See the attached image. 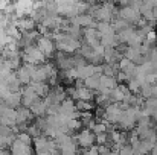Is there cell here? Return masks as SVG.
Masks as SVG:
<instances>
[{
    "mask_svg": "<svg viewBox=\"0 0 157 155\" xmlns=\"http://www.w3.org/2000/svg\"><path fill=\"white\" fill-rule=\"evenodd\" d=\"M117 15H119V18L125 20L128 24H137L139 20L142 18L140 12H139L137 9L131 8V6H122V8L117 11Z\"/></svg>",
    "mask_w": 157,
    "mask_h": 155,
    "instance_id": "1",
    "label": "cell"
},
{
    "mask_svg": "<svg viewBox=\"0 0 157 155\" xmlns=\"http://www.w3.org/2000/svg\"><path fill=\"white\" fill-rule=\"evenodd\" d=\"M122 117V109L117 103H110L107 105L104 109V120L102 122H107V123H111V125H116Z\"/></svg>",
    "mask_w": 157,
    "mask_h": 155,
    "instance_id": "2",
    "label": "cell"
},
{
    "mask_svg": "<svg viewBox=\"0 0 157 155\" xmlns=\"http://www.w3.org/2000/svg\"><path fill=\"white\" fill-rule=\"evenodd\" d=\"M76 143H78V146H81V148H90L93 143H95V134H93V131L92 129H89V128H86V129H82L78 135H76Z\"/></svg>",
    "mask_w": 157,
    "mask_h": 155,
    "instance_id": "3",
    "label": "cell"
},
{
    "mask_svg": "<svg viewBox=\"0 0 157 155\" xmlns=\"http://www.w3.org/2000/svg\"><path fill=\"white\" fill-rule=\"evenodd\" d=\"M117 81L114 76H107V75H101V81H99V93H107L111 94V90L116 88Z\"/></svg>",
    "mask_w": 157,
    "mask_h": 155,
    "instance_id": "4",
    "label": "cell"
},
{
    "mask_svg": "<svg viewBox=\"0 0 157 155\" xmlns=\"http://www.w3.org/2000/svg\"><path fill=\"white\" fill-rule=\"evenodd\" d=\"M154 146H156V143H154V142H150V140H139L137 143L131 145L134 155H147V154H150V151H151Z\"/></svg>",
    "mask_w": 157,
    "mask_h": 155,
    "instance_id": "5",
    "label": "cell"
},
{
    "mask_svg": "<svg viewBox=\"0 0 157 155\" xmlns=\"http://www.w3.org/2000/svg\"><path fill=\"white\" fill-rule=\"evenodd\" d=\"M11 155H32L31 152V145H26L15 138L11 145Z\"/></svg>",
    "mask_w": 157,
    "mask_h": 155,
    "instance_id": "6",
    "label": "cell"
},
{
    "mask_svg": "<svg viewBox=\"0 0 157 155\" xmlns=\"http://www.w3.org/2000/svg\"><path fill=\"white\" fill-rule=\"evenodd\" d=\"M136 67H137V64H134L133 61H130L127 58H121V61L117 62V68L121 72H124L128 78H133L136 75Z\"/></svg>",
    "mask_w": 157,
    "mask_h": 155,
    "instance_id": "7",
    "label": "cell"
},
{
    "mask_svg": "<svg viewBox=\"0 0 157 155\" xmlns=\"http://www.w3.org/2000/svg\"><path fill=\"white\" fill-rule=\"evenodd\" d=\"M37 101H40V96L31 87H28L26 90H23V93H21V103H23V106L29 108L32 103H35Z\"/></svg>",
    "mask_w": 157,
    "mask_h": 155,
    "instance_id": "8",
    "label": "cell"
},
{
    "mask_svg": "<svg viewBox=\"0 0 157 155\" xmlns=\"http://www.w3.org/2000/svg\"><path fill=\"white\" fill-rule=\"evenodd\" d=\"M31 119H32V113H31L29 108L21 106V108H17V109H15V125L28 123Z\"/></svg>",
    "mask_w": 157,
    "mask_h": 155,
    "instance_id": "9",
    "label": "cell"
},
{
    "mask_svg": "<svg viewBox=\"0 0 157 155\" xmlns=\"http://www.w3.org/2000/svg\"><path fill=\"white\" fill-rule=\"evenodd\" d=\"M139 94H140L144 99L157 98V84H145V85H142Z\"/></svg>",
    "mask_w": 157,
    "mask_h": 155,
    "instance_id": "10",
    "label": "cell"
},
{
    "mask_svg": "<svg viewBox=\"0 0 157 155\" xmlns=\"http://www.w3.org/2000/svg\"><path fill=\"white\" fill-rule=\"evenodd\" d=\"M101 75H102V73H95V75L89 76L87 79H84V87H87L89 90H98V88H99Z\"/></svg>",
    "mask_w": 157,
    "mask_h": 155,
    "instance_id": "11",
    "label": "cell"
},
{
    "mask_svg": "<svg viewBox=\"0 0 157 155\" xmlns=\"http://www.w3.org/2000/svg\"><path fill=\"white\" fill-rule=\"evenodd\" d=\"M29 87H31V88H32L40 98L48 96V93H49V87H48L46 82H31Z\"/></svg>",
    "mask_w": 157,
    "mask_h": 155,
    "instance_id": "12",
    "label": "cell"
},
{
    "mask_svg": "<svg viewBox=\"0 0 157 155\" xmlns=\"http://www.w3.org/2000/svg\"><path fill=\"white\" fill-rule=\"evenodd\" d=\"M29 109H31V113H32V114H35V116L41 117V116H44V114H46V111H48V105H46V102L37 101L35 103H32V105L29 106Z\"/></svg>",
    "mask_w": 157,
    "mask_h": 155,
    "instance_id": "13",
    "label": "cell"
},
{
    "mask_svg": "<svg viewBox=\"0 0 157 155\" xmlns=\"http://www.w3.org/2000/svg\"><path fill=\"white\" fill-rule=\"evenodd\" d=\"M38 49H40V52H41L43 55H52V52H53L52 41L48 40V38H40V41H38Z\"/></svg>",
    "mask_w": 157,
    "mask_h": 155,
    "instance_id": "14",
    "label": "cell"
},
{
    "mask_svg": "<svg viewBox=\"0 0 157 155\" xmlns=\"http://www.w3.org/2000/svg\"><path fill=\"white\" fill-rule=\"evenodd\" d=\"M75 106H76V109H79V111H92V109L95 108V105L90 102V101H76Z\"/></svg>",
    "mask_w": 157,
    "mask_h": 155,
    "instance_id": "15",
    "label": "cell"
},
{
    "mask_svg": "<svg viewBox=\"0 0 157 155\" xmlns=\"http://www.w3.org/2000/svg\"><path fill=\"white\" fill-rule=\"evenodd\" d=\"M111 26H113L114 32H121V31L127 29V28H128L130 24H128V23H127L125 20H122V18H119V17H117V18H116V20L113 21V24H111Z\"/></svg>",
    "mask_w": 157,
    "mask_h": 155,
    "instance_id": "16",
    "label": "cell"
},
{
    "mask_svg": "<svg viewBox=\"0 0 157 155\" xmlns=\"http://www.w3.org/2000/svg\"><path fill=\"white\" fill-rule=\"evenodd\" d=\"M110 98H111V102L114 103V102H122L124 101V93L117 88V85H116V88H113L111 90V94H110Z\"/></svg>",
    "mask_w": 157,
    "mask_h": 155,
    "instance_id": "17",
    "label": "cell"
},
{
    "mask_svg": "<svg viewBox=\"0 0 157 155\" xmlns=\"http://www.w3.org/2000/svg\"><path fill=\"white\" fill-rule=\"evenodd\" d=\"M119 155H134L131 145H130V143H127V145L121 146V148H119Z\"/></svg>",
    "mask_w": 157,
    "mask_h": 155,
    "instance_id": "18",
    "label": "cell"
},
{
    "mask_svg": "<svg viewBox=\"0 0 157 155\" xmlns=\"http://www.w3.org/2000/svg\"><path fill=\"white\" fill-rule=\"evenodd\" d=\"M82 155H99V151H98V145L96 146H90V148H86V151L82 152Z\"/></svg>",
    "mask_w": 157,
    "mask_h": 155,
    "instance_id": "19",
    "label": "cell"
},
{
    "mask_svg": "<svg viewBox=\"0 0 157 155\" xmlns=\"http://www.w3.org/2000/svg\"><path fill=\"white\" fill-rule=\"evenodd\" d=\"M117 3H119V5H122V6H130L131 0H117Z\"/></svg>",
    "mask_w": 157,
    "mask_h": 155,
    "instance_id": "20",
    "label": "cell"
},
{
    "mask_svg": "<svg viewBox=\"0 0 157 155\" xmlns=\"http://www.w3.org/2000/svg\"><path fill=\"white\" fill-rule=\"evenodd\" d=\"M150 154H151V155H157V145L153 148V149H151V151H150Z\"/></svg>",
    "mask_w": 157,
    "mask_h": 155,
    "instance_id": "21",
    "label": "cell"
},
{
    "mask_svg": "<svg viewBox=\"0 0 157 155\" xmlns=\"http://www.w3.org/2000/svg\"><path fill=\"white\" fill-rule=\"evenodd\" d=\"M151 117H153V119H154V120H156V122H157V113H154V114H153Z\"/></svg>",
    "mask_w": 157,
    "mask_h": 155,
    "instance_id": "22",
    "label": "cell"
},
{
    "mask_svg": "<svg viewBox=\"0 0 157 155\" xmlns=\"http://www.w3.org/2000/svg\"><path fill=\"white\" fill-rule=\"evenodd\" d=\"M99 155H101V154H99Z\"/></svg>",
    "mask_w": 157,
    "mask_h": 155,
    "instance_id": "23",
    "label": "cell"
}]
</instances>
